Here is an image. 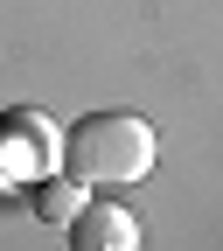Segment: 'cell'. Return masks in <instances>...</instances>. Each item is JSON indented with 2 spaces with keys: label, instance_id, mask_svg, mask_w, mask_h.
<instances>
[{
  "label": "cell",
  "instance_id": "cell-1",
  "mask_svg": "<svg viewBox=\"0 0 223 251\" xmlns=\"http://www.w3.org/2000/svg\"><path fill=\"white\" fill-rule=\"evenodd\" d=\"M153 153H161V140L140 112H91L63 133L56 168L84 188H125V181L153 175Z\"/></svg>",
  "mask_w": 223,
  "mask_h": 251
},
{
  "label": "cell",
  "instance_id": "cell-2",
  "mask_svg": "<svg viewBox=\"0 0 223 251\" xmlns=\"http://www.w3.org/2000/svg\"><path fill=\"white\" fill-rule=\"evenodd\" d=\"M70 251H140V216L119 202H84L70 216Z\"/></svg>",
  "mask_w": 223,
  "mask_h": 251
},
{
  "label": "cell",
  "instance_id": "cell-3",
  "mask_svg": "<svg viewBox=\"0 0 223 251\" xmlns=\"http://www.w3.org/2000/svg\"><path fill=\"white\" fill-rule=\"evenodd\" d=\"M77 209H84V181H70L63 168L35 175V216H42V224H70Z\"/></svg>",
  "mask_w": 223,
  "mask_h": 251
}]
</instances>
